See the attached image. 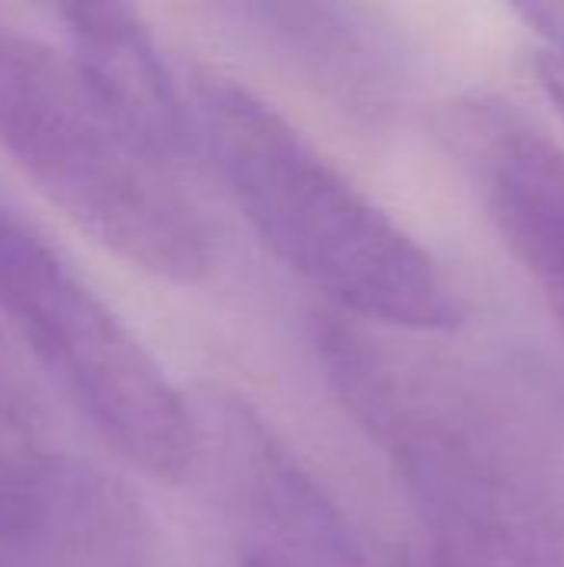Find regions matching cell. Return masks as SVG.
<instances>
[{
    "label": "cell",
    "instance_id": "obj_5",
    "mask_svg": "<svg viewBox=\"0 0 564 567\" xmlns=\"http://www.w3.org/2000/svg\"><path fill=\"white\" fill-rule=\"evenodd\" d=\"M0 548L17 567H146L153 551L140 498L43 445L3 392Z\"/></svg>",
    "mask_w": 564,
    "mask_h": 567
},
{
    "label": "cell",
    "instance_id": "obj_2",
    "mask_svg": "<svg viewBox=\"0 0 564 567\" xmlns=\"http://www.w3.org/2000/svg\"><path fill=\"white\" fill-rule=\"evenodd\" d=\"M193 126L259 239L339 316L412 332L462 326L465 306L435 256L273 103L233 76L203 73Z\"/></svg>",
    "mask_w": 564,
    "mask_h": 567
},
{
    "label": "cell",
    "instance_id": "obj_11",
    "mask_svg": "<svg viewBox=\"0 0 564 567\" xmlns=\"http://www.w3.org/2000/svg\"><path fill=\"white\" fill-rule=\"evenodd\" d=\"M535 73H539L542 90L552 96L555 110L562 113L564 120V53H558V50H542L535 56Z\"/></svg>",
    "mask_w": 564,
    "mask_h": 567
},
{
    "label": "cell",
    "instance_id": "obj_1",
    "mask_svg": "<svg viewBox=\"0 0 564 567\" xmlns=\"http://www.w3.org/2000/svg\"><path fill=\"white\" fill-rule=\"evenodd\" d=\"M316 349L402 478L432 567H564L562 482L512 412L339 312L319 319Z\"/></svg>",
    "mask_w": 564,
    "mask_h": 567
},
{
    "label": "cell",
    "instance_id": "obj_10",
    "mask_svg": "<svg viewBox=\"0 0 564 567\" xmlns=\"http://www.w3.org/2000/svg\"><path fill=\"white\" fill-rule=\"evenodd\" d=\"M519 13L545 37V50L564 53V3H535L522 7Z\"/></svg>",
    "mask_w": 564,
    "mask_h": 567
},
{
    "label": "cell",
    "instance_id": "obj_4",
    "mask_svg": "<svg viewBox=\"0 0 564 567\" xmlns=\"http://www.w3.org/2000/svg\"><path fill=\"white\" fill-rule=\"evenodd\" d=\"M0 312L133 468L180 482L199 425L163 365L33 229L0 209Z\"/></svg>",
    "mask_w": 564,
    "mask_h": 567
},
{
    "label": "cell",
    "instance_id": "obj_7",
    "mask_svg": "<svg viewBox=\"0 0 564 567\" xmlns=\"http://www.w3.org/2000/svg\"><path fill=\"white\" fill-rule=\"evenodd\" d=\"M455 140L485 213L564 332V150L502 100L462 106Z\"/></svg>",
    "mask_w": 564,
    "mask_h": 567
},
{
    "label": "cell",
    "instance_id": "obj_3",
    "mask_svg": "<svg viewBox=\"0 0 564 567\" xmlns=\"http://www.w3.org/2000/svg\"><path fill=\"white\" fill-rule=\"evenodd\" d=\"M0 146L100 246L180 286L213 269V229L176 166L143 150L73 63L0 23Z\"/></svg>",
    "mask_w": 564,
    "mask_h": 567
},
{
    "label": "cell",
    "instance_id": "obj_9",
    "mask_svg": "<svg viewBox=\"0 0 564 567\" xmlns=\"http://www.w3.org/2000/svg\"><path fill=\"white\" fill-rule=\"evenodd\" d=\"M249 17L346 110L379 113L392 100L399 66L386 37L349 7L256 3Z\"/></svg>",
    "mask_w": 564,
    "mask_h": 567
},
{
    "label": "cell",
    "instance_id": "obj_8",
    "mask_svg": "<svg viewBox=\"0 0 564 567\" xmlns=\"http://www.w3.org/2000/svg\"><path fill=\"white\" fill-rule=\"evenodd\" d=\"M57 13L70 47L66 60L90 93L143 150L180 166L193 146L196 126L140 13L123 3L86 0L63 3Z\"/></svg>",
    "mask_w": 564,
    "mask_h": 567
},
{
    "label": "cell",
    "instance_id": "obj_6",
    "mask_svg": "<svg viewBox=\"0 0 564 567\" xmlns=\"http://www.w3.org/2000/svg\"><path fill=\"white\" fill-rule=\"evenodd\" d=\"M219 432L239 567H372L342 508L246 405L229 402Z\"/></svg>",
    "mask_w": 564,
    "mask_h": 567
}]
</instances>
